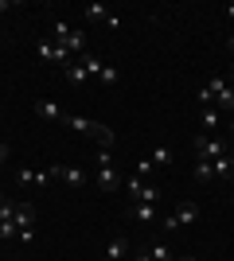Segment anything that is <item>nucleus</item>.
Instances as JSON below:
<instances>
[{
    "label": "nucleus",
    "mask_w": 234,
    "mask_h": 261,
    "mask_svg": "<svg viewBox=\"0 0 234 261\" xmlns=\"http://www.w3.org/2000/svg\"><path fill=\"white\" fill-rule=\"evenodd\" d=\"M16 238H20V242H23V246H28V242H32V238H35V230H32V226H23V230H20V234H16Z\"/></svg>",
    "instance_id": "cd10ccee"
},
{
    "label": "nucleus",
    "mask_w": 234,
    "mask_h": 261,
    "mask_svg": "<svg viewBox=\"0 0 234 261\" xmlns=\"http://www.w3.org/2000/svg\"><path fill=\"white\" fill-rule=\"evenodd\" d=\"M121 175H117V164H113V152L110 148H98V168H94V187L113 195V191H121Z\"/></svg>",
    "instance_id": "f257e3e1"
},
{
    "label": "nucleus",
    "mask_w": 234,
    "mask_h": 261,
    "mask_svg": "<svg viewBox=\"0 0 234 261\" xmlns=\"http://www.w3.org/2000/svg\"><path fill=\"white\" fill-rule=\"evenodd\" d=\"M67 129H74V133H90V137H98L101 133V125L98 121H86V117H78V113H67V121H63Z\"/></svg>",
    "instance_id": "9b49d317"
},
{
    "label": "nucleus",
    "mask_w": 234,
    "mask_h": 261,
    "mask_svg": "<svg viewBox=\"0 0 234 261\" xmlns=\"http://www.w3.org/2000/svg\"><path fill=\"white\" fill-rule=\"evenodd\" d=\"M207 164H211L215 179H230V175H234V160H230V152H226V156H219V160H207Z\"/></svg>",
    "instance_id": "4468645a"
},
{
    "label": "nucleus",
    "mask_w": 234,
    "mask_h": 261,
    "mask_svg": "<svg viewBox=\"0 0 234 261\" xmlns=\"http://www.w3.org/2000/svg\"><path fill=\"white\" fill-rule=\"evenodd\" d=\"M32 113H35L39 121H59V125L67 121V109H63V106H55V101H47V98H39V101H35V106H32Z\"/></svg>",
    "instance_id": "1a4fd4ad"
},
{
    "label": "nucleus",
    "mask_w": 234,
    "mask_h": 261,
    "mask_svg": "<svg viewBox=\"0 0 234 261\" xmlns=\"http://www.w3.org/2000/svg\"><path fill=\"white\" fill-rule=\"evenodd\" d=\"M195 222H199V203H195V199H184V203H179V207L172 211V215H168V218H160V226H164V230L195 226Z\"/></svg>",
    "instance_id": "20e7f679"
},
{
    "label": "nucleus",
    "mask_w": 234,
    "mask_h": 261,
    "mask_svg": "<svg viewBox=\"0 0 234 261\" xmlns=\"http://www.w3.org/2000/svg\"><path fill=\"white\" fill-rule=\"evenodd\" d=\"M176 261H199V257H176Z\"/></svg>",
    "instance_id": "473e14b6"
},
{
    "label": "nucleus",
    "mask_w": 234,
    "mask_h": 261,
    "mask_svg": "<svg viewBox=\"0 0 234 261\" xmlns=\"http://www.w3.org/2000/svg\"><path fill=\"white\" fill-rule=\"evenodd\" d=\"M82 16H86V23H106L110 32H117V28H121V16H117L110 4H101V0H90Z\"/></svg>",
    "instance_id": "423d86ee"
},
{
    "label": "nucleus",
    "mask_w": 234,
    "mask_h": 261,
    "mask_svg": "<svg viewBox=\"0 0 234 261\" xmlns=\"http://www.w3.org/2000/svg\"><path fill=\"white\" fill-rule=\"evenodd\" d=\"M145 184H152V179H141V175H129V179L121 184V191H125L129 199H133V203H137V199H141V191H145Z\"/></svg>",
    "instance_id": "f3484780"
},
{
    "label": "nucleus",
    "mask_w": 234,
    "mask_h": 261,
    "mask_svg": "<svg viewBox=\"0 0 234 261\" xmlns=\"http://www.w3.org/2000/svg\"><path fill=\"white\" fill-rule=\"evenodd\" d=\"M129 261H152V257H148V250H145V253H133Z\"/></svg>",
    "instance_id": "c756f323"
},
{
    "label": "nucleus",
    "mask_w": 234,
    "mask_h": 261,
    "mask_svg": "<svg viewBox=\"0 0 234 261\" xmlns=\"http://www.w3.org/2000/svg\"><path fill=\"white\" fill-rule=\"evenodd\" d=\"M156 199H160V187H156V184H145V191H141V199H137V203H156Z\"/></svg>",
    "instance_id": "b1692460"
},
{
    "label": "nucleus",
    "mask_w": 234,
    "mask_h": 261,
    "mask_svg": "<svg viewBox=\"0 0 234 261\" xmlns=\"http://www.w3.org/2000/svg\"><path fill=\"white\" fill-rule=\"evenodd\" d=\"M98 82H106V86H113V82H117V70H113V66H106V70H101V74H98Z\"/></svg>",
    "instance_id": "a878e982"
},
{
    "label": "nucleus",
    "mask_w": 234,
    "mask_h": 261,
    "mask_svg": "<svg viewBox=\"0 0 234 261\" xmlns=\"http://www.w3.org/2000/svg\"><path fill=\"white\" fill-rule=\"evenodd\" d=\"M35 59L47 63V66H59V70L70 63V55L63 51V43H55V39H35Z\"/></svg>",
    "instance_id": "39448f33"
},
{
    "label": "nucleus",
    "mask_w": 234,
    "mask_h": 261,
    "mask_svg": "<svg viewBox=\"0 0 234 261\" xmlns=\"http://www.w3.org/2000/svg\"><path fill=\"white\" fill-rule=\"evenodd\" d=\"M230 160H234V141H230Z\"/></svg>",
    "instance_id": "72a5a7b5"
},
{
    "label": "nucleus",
    "mask_w": 234,
    "mask_h": 261,
    "mask_svg": "<svg viewBox=\"0 0 234 261\" xmlns=\"http://www.w3.org/2000/svg\"><path fill=\"white\" fill-rule=\"evenodd\" d=\"M226 47H230V55H234V35H230V39H226Z\"/></svg>",
    "instance_id": "2f4dec72"
},
{
    "label": "nucleus",
    "mask_w": 234,
    "mask_h": 261,
    "mask_svg": "<svg viewBox=\"0 0 234 261\" xmlns=\"http://www.w3.org/2000/svg\"><path fill=\"white\" fill-rule=\"evenodd\" d=\"M199 101L215 106L219 113H234V86L226 82V78H211V82L199 90Z\"/></svg>",
    "instance_id": "f03ea898"
},
{
    "label": "nucleus",
    "mask_w": 234,
    "mask_h": 261,
    "mask_svg": "<svg viewBox=\"0 0 234 261\" xmlns=\"http://www.w3.org/2000/svg\"><path fill=\"white\" fill-rule=\"evenodd\" d=\"M8 156H12V144H4V141H0V168L8 164Z\"/></svg>",
    "instance_id": "bb28decb"
},
{
    "label": "nucleus",
    "mask_w": 234,
    "mask_h": 261,
    "mask_svg": "<svg viewBox=\"0 0 234 261\" xmlns=\"http://www.w3.org/2000/svg\"><path fill=\"white\" fill-rule=\"evenodd\" d=\"M12 222H16V226H35V207L32 203H20V207H16V215H12ZM20 230H16V234H20Z\"/></svg>",
    "instance_id": "ddd939ff"
},
{
    "label": "nucleus",
    "mask_w": 234,
    "mask_h": 261,
    "mask_svg": "<svg viewBox=\"0 0 234 261\" xmlns=\"http://www.w3.org/2000/svg\"><path fill=\"white\" fill-rule=\"evenodd\" d=\"M12 8V0H0V12H8Z\"/></svg>",
    "instance_id": "7c9ffc66"
},
{
    "label": "nucleus",
    "mask_w": 234,
    "mask_h": 261,
    "mask_svg": "<svg viewBox=\"0 0 234 261\" xmlns=\"http://www.w3.org/2000/svg\"><path fill=\"white\" fill-rule=\"evenodd\" d=\"M55 43H63L67 55H86V35L78 28H70L67 20H55Z\"/></svg>",
    "instance_id": "7ed1b4c3"
},
{
    "label": "nucleus",
    "mask_w": 234,
    "mask_h": 261,
    "mask_svg": "<svg viewBox=\"0 0 234 261\" xmlns=\"http://www.w3.org/2000/svg\"><path fill=\"white\" fill-rule=\"evenodd\" d=\"M133 218L145 222V226H152L156 222V203H133Z\"/></svg>",
    "instance_id": "dca6fc26"
},
{
    "label": "nucleus",
    "mask_w": 234,
    "mask_h": 261,
    "mask_svg": "<svg viewBox=\"0 0 234 261\" xmlns=\"http://www.w3.org/2000/svg\"><path fill=\"white\" fill-rule=\"evenodd\" d=\"M82 66H86V74H90V78H98V74H101V70H106V63H101L98 55H90V51H86V55H82Z\"/></svg>",
    "instance_id": "6ab92c4d"
},
{
    "label": "nucleus",
    "mask_w": 234,
    "mask_h": 261,
    "mask_svg": "<svg viewBox=\"0 0 234 261\" xmlns=\"http://www.w3.org/2000/svg\"><path fill=\"white\" fill-rule=\"evenodd\" d=\"M51 172H55V179H63L67 187H86V172L82 168H70V164H51Z\"/></svg>",
    "instance_id": "6e6552de"
},
{
    "label": "nucleus",
    "mask_w": 234,
    "mask_h": 261,
    "mask_svg": "<svg viewBox=\"0 0 234 261\" xmlns=\"http://www.w3.org/2000/svg\"><path fill=\"white\" fill-rule=\"evenodd\" d=\"M148 160H152V168H172V160H176V156H172V148L156 144L152 152H148Z\"/></svg>",
    "instance_id": "a211bd4d"
},
{
    "label": "nucleus",
    "mask_w": 234,
    "mask_h": 261,
    "mask_svg": "<svg viewBox=\"0 0 234 261\" xmlns=\"http://www.w3.org/2000/svg\"><path fill=\"white\" fill-rule=\"evenodd\" d=\"M211 179H215L211 164H207V160H199V164H195V184H211Z\"/></svg>",
    "instance_id": "4be33fe9"
},
{
    "label": "nucleus",
    "mask_w": 234,
    "mask_h": 261,
    "mask_svg": "<svg viewBox=\"0 0 234 261\" xmlns=\"http://www.w3.org/2000/svg\"><path fill=\"white\" fill-rule=\"evenodd\" d=\"M152 172H156V168H152V160H148V156H141V160L133 164V175H141V179H148Z\"/></svg>",
    "instance_id": "5701e85b"
},
{
    "label": "nucleus",
    "mask_w": 234,
    "mask_h": 261,
    "mask_svg": "<svg viewBox=\"0 0 234 261\" xmlns=\"http://www.w3.org/2000/svg\"><path fill=\"white\" fill-rule=\"evenodd\" d=\"M16 222H12V218H4V222H0V242H8V238H16Z\"/></svg>",
    "instance_id": "393cba45"
},
{
    "label": "nucleus",
    "mask_w": 234,
    "mask_h": 261,
    "mask_svg": "<svg viewBox=\"0 0 234 261\" xmlns=\"http://www.w3.org/2000/svg\"><path fill=\"white\" fill-rule=\"evenodd\" d=\"M230 152V141L226 137H195V156L199 160H219V156Z\"/></svg>",
    "instance_id": "0eeeda50"
},
{
    "label": "nucleus",
    "mask_w": 234,
    "mask_h": 261,
    "mask_svg": "<svg viewBox=\"0 0 234 261\" xmlns=\"http://www.w3.org/2000/svg\"><path fill=\"white\" fill-rule=\"evenodd\" d=\"M203 129H207V137H219V133H223V113L215 106L203 109Z\"/></svg>",
    "instance_id": "f8f14e48"
},
{
    "label": "nucleus",
    "mask_w": 234,
    "mask_h": 261,
    "mask_svg": "<svg viewBox=\"0 0 234 261\" xmlns=\"http://www.w3.org/2000/svg\"><path fill=\"white\" fill-rule=\"evenodd\" d=\"M101 257H106V261H129L133 253H129V242H125V238H110V242H106V250H101Z\"/></svg>",
    "instance_id": "9d476101"
},
{
    "label": "nucleus",
    "mask_w": 234,
    "mask_h": 261,
    "mask_svg": "<svg viewBox=\"0 0 234 261\" xmlns=\"http://www.w3.org/2000/svg\"><path fill=\"white\" fill-rule=\"evenodd\" d=\"M148 257H152V261H176V253H172V246H164V242H156L152 250H148Z\"/></svg>",
    "instance_id": "412c9836"
},
{
    "label": "nucleus",
    "mask_w": 234,
    "mask_h": 261,
    "mask_svg": "<svg viewBox=\"0 0 234 261\" xmlns=\"http://www.w3.org/2000/svg\"><path fill=\"white\" fill-rule=\"evenodd\" d=\"M16 184L20 187H35L39 184V168H20V172H16Z\"/></svg>",
    "instance_id": "aec40b11"
},
{
    "label": "nucleus",
    "mask_w": 234,
    "mask_h": 261,
    "mask_svg": "<svg viewBox=\"0 0 234 261\" xmlns=\"http://www.w3.org/2000/svg\"><path fill=\"white\" fill-rule=\"evenodd\" d=\"M63 78H67L70 86H82L90 74H86V66H82V63H67V66H63Z\"/></svg>",
    "instance_id": "2eb2a0df"
},
{
    "label": "nucleus",
    "mask_w": 234,
    "mask_h": 261,
    "mask_svg": "<svg viewBox=\"0 0 234 261\" xmlns=\"http://www.w3.org/2000/svg\"><path fill=\"white\" fill-rule=\"evenodd\" d=\"M223 129H226V133H230V137H234V113H226V121H223Z\"/></svg>",
    "instance_id": "c85d7f7f"
},
{
    "label": "nucleus",
    "mask_w": 234,
    "mask_h": 261,
    "mask_svg": "<svg viewBox=\"0 0 234 261\" xmlns=\"http://www.w3.org/2000/svg\"><path fill=\"white\" fill-rule=\"evenodd\" d=\"M230 63H234V55H230Z\"/></svg>",
    "instance_id": "f704fd0d"
}]
</instances>
